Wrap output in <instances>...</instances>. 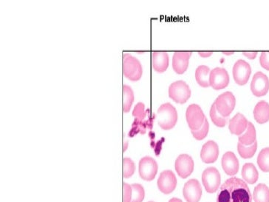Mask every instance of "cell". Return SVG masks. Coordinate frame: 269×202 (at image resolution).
Listing matches in <instances>:
<instances>
[{
	"instance_id": "1",
	"label": "cell",
	"mask_w": 269,
	"mask_h": 202,
	"mask_svg": "<svg viewBox=\"0 0 269 202\" xmlns=\"http://www.w3.org/2000/svg\"><path fill=\"white\" fill-rule=\"evenodd\" d=\"M217 202H252V195L245 182L233 177L226 180L220 187Z\"/></svg>"
},
{
	"instance_id": "2",
	"label": "cell",
	"mask_w": 269,
	"mask_h": 202,
	"mask_svg": "<svg viewBox=\"0 0 269 202\" xmlns=\"http://www.w3.org/2000/svg\"><path fill=\"white\" fill-rule=\"evenodd\" d=\"M176 108L170 103H164L157 111L158 124L162 129L169 131L174 128L178 122Z\"/></svg>"
},
{
	"instance_id": "3",
	"label": "cell",
	"mask_w": 269,
	"mask_h": 202,
	"mask_svg": "<svg viewBox=\"0 0 269 202\" xmlns=\"http://www.w3.org/2000/svg\"><path fill=\"white\" fill-rule=\"evenodd\" d=\"M123 73L125 77L130 81H139L142 78L143 69L140 62L129 54L123 56Z\"/></svg>"
},
{
	"instance_id": "4",
	"label": "cell",
	"mask_w": 269,
	"mask_h": 202,
	"mask_svg": "<svg viewBox=\"0 0 269 202\" xmlns=\"http://www.w3.org/2000/svg\"><path fill=\"white\" fill-rule=\"evenodd\" d=\"M169 97L177 103L184 104L190 98L191 90L188 84L184 81L172 83L169 87Z\"/></svg>"
},
{
	"instance_id": "5",
	"label": "cell",
	"mask_w": 269,
	"mask_h": 202,
	"mask_svg": "<svg viewBox=\"0 0 269 202\" xmlns=\"http://www.w3.org/2000/svg\"><path fill=\"white\" fill-rule=\"evenodd\" d=\"M186 119L191 131H197L204 123L206 117L203 110L198 105H189L186 111Z\"/></svg>"
},
{
	"instance_id": "6",
	"label": "cell",
	"mask_w": 269,
	"mask_h": 202,
	"mask_svg": "<svg viewBox=\"0 0 269 202\" xmlns=\"http://www.w3.org/2000/svg\"><path fill=\"white\" fill-rule=\"evenodd\" d=\"M202 182L209 193H214L218 190L221 182V177L215 167H208L202 174Z\"/></svg>"
},
{
	"instance_id": "7",
	"label": "cell",
	"mask_w": 269,
	"mask_h": 202,
	"mask_svg": "<svg viewBox=\"0 0 269 202\" xmlns=\"http://www.w3.org/2000/svg\"><path fill=\"white\" fill-rule=\"evenodd\" d=\"M215 104L217 111L223 117H229L235 108V96L231 92H226L217 97Z\"/></svg>"
},
{
	"instance_id": "8",
	"label": "cell",
	"mask_w": 269,
	"mask_h": 202,
	"mask_svg": "<svg viewBox=\"0 0 269 202\" xmlns=\"http://www.w3.org/2000/svg\"><path fill=\"white\" fill-rule=\"evenodd\" d=\"M158 164L154 159L145 156L139 161V174L145 181H153L157 174Z\"/></svg>"
},
{
	"instance_id": "9",
	"label": "cell",
	"mask_w": 269,
	"mask_h": 202,
	"mask_svg": "<svg viewBox=\"0 0 269 202\" xmlns=\"http://www.w3.org/2000/svg\"><path fill=\"white\" fill-rule=\"evenodd\" d=\"M233 77L238 85L243 86L248 83L251 75V65L243 59H239L233 67Z\"/></svg>"
},
{
	"instance_id": "10",
	"label": "cell",
	"mask_w": 269,
	"mask_h": 202,
	"mask_svg": "<svg viewBox=\"0 0 269 202\" xmlns=\"http://www.w3.org/2000/svg\"><path fill=\"white\" fill-rule=\"evenodd\" d=\"M230 78L227 70L223 67H215L209 76L210 86L215 90H223L229 85Z\"/></svg>"
},
{
	"instance_id": "11",
	"label": "cell",
	"mask_w": 269,
	"mask_h": 202,
	"mask_svg": "<svg viewBox=\"0 0 269 202\" xmlns=\"http://www.w3.org/2000/svg\"><path fill=\"white\" fill-rule=\"evenodd\" d=\"M251 90L256 97H262L267 95L269 91L268 76L262 72L256 73L251 81Z\"/></svg>"
},
{
	"instance_id": "12",
	"label": "cell",
	"mask_w": 269,
	"mask_h": 202,
	"mask_svg": "<svg viewBox=\"0 0 269 202\" xmlns=\"http://www.w3.org/2000/svg\"><path fill=\"white\" fill-rule=\"evenodd\" d=\"M158 188L162 193L168 195L175 190L177 186V178L171 170H165L161 173L157 181Z\"/></svg>"
},
{
	"instance_id": "13",
	"label": "cell",
	"mask_w": 269,
	"mask_h": 202,
	"mask_svg": "<svg viewBox=\"0 0 269 202\" xmlns=\"http://www.w3.org/2000/svg\"><path fill=\"white\" fill-rule=\"evenodd\" d=\"M175 168L181 178H188L194 170L193 159L189 155H180L175 161Z\"/></svg>"
},
{
	"instance_id": "14",
	"label": "cell",
	"mask_w": 269,
	"mask_h": 202,
	"mask_svg": "<svg viewBox=\"0 0 269 202\" xmlns=\"http://www.w3.org/2000/svg\"><path fill=\"white\" fill-rule=\"evenodd\" d=\"M202 193L201 184L196 179L189 180L183 189V195L187 202H199Z\"/></svg>"
},
{
	"instance_id": "15",
	"label": "cell",
	"mask_w": 269,
	"mask_h": 202,
	"mask_svg": "<svg viewBox=\"0 0 269 202\" xmlns=\"http://www.w3.org/2000/svg\"><path fill=\"white\" fill-rule=\"evenodd\" d=\"M191 51H176L173 56V69L177 74L185 73L189 66V59L192 56Z\"/></svg>"
},
{
	"instance_id": "16",
	"label": "cell",
	"mask_w": 269,
	"mask_h": 202,
	"mask_svg": "<svg viewBox=\"0 0 269 202\" xmlns=\"http://www.w3.org/2000/svg\"><path fill=\"white\" fill-rule=\"evenodd\" d=\"M218 145L214 141H208L202 147L201 159L206 164L215 162L219 156Z\"/></svg>"
},
{
	"instance_id": "17",
	"label": "cell",
	"mask_w": 269,
	"mask_h": 202,
	"mask_svg": "<svg viewBox=\"0 0 269 202\" xmlns=\"http://www.w3.org/2000/svg\"><path fill=\"white\" fill-rule=\"evenodd\" d=\"M239 160L233 152H226L222 158V167L225 173L229 175L237 174L239 171Z\"/></svg>"
},
{
	"instance_id": "18",
	"label": "cell",
	"mask_w": 269,
	"mask_h": 202,
	"mask_svg": "<svg viewBox=\"0 0 269 202\" xmlns=\"http://www.w3.org/2000/svg\"><path fill=\"white\" fill-rule=\"evenodd\" d=\"M248 120L245 116L240 113H237L233 118L229 120V128L230 132L232 134L240 136L245 132L248 128Z\"/></svg>"
},
{
	"instance_id": "19",
	"label": "cell",
	"mask_w": 269,
	"mask_h": 202,
	"mask_svg": "<svg viewBox=\"0 0 269 202\" xmlns=\"http://www.w3.org/2000/svg\"><path fill=\"white\" fill-rule=\"evenodd\" d=\"M152 66L157 73H164L169 66V55L164 51L152 53Z\"/></svg>"
},
{
	"instance_id": "20",
	"label": "cell",
	"mask_w": 269,
	"mask_h": 202,
	"mask_svg": "<svg viewBox=\"0 0 269 202\" xmlns=\"http://www.w3.org/2000/svg\"><path fill=\"white\" fill-rule=\"evenodd\" d=\"M254 117L259 124H265L269 121V103L260 101L254 109Z\"/></svg>"
},
{
	"instance_id": "21",
	"label": "cell",
	"mask_w": 269,
	"mask_h": 202,
	"mask_svg": "<svg viewBox=\"0 0 269 202\" xmlns=\"http://www.w3.org/2000/svg\"><path fill=\"white\" fill-rule=\"evenodd\" d=\"M210 72L209 67L206 65L198 66L195 70V79L201 87L206 88L210 86V82H209Z\"/></svg>"
},
{
	"instance_id": "22",
	"label": "cell",
	"mask_w": 269,
	"mask_h": 202,
	"mask_svg": "<svg viewBox=\"0 0 269 202\" xmlns=\"http://www.w3.org/2000/svg\"><path fill=\"white\" fill-rule=\"evenodd\" d=\"M242 176L248 184H254L259 178V173L254 164L247 163L242 167Z\"/></svg>"
},
{
	"instance_id": "23",
	"label": "cell",
	"mask_w": 269,
	"mask_h": 202,
	"mask_svg": "<svg viewBox=\"0 0 269 202\" xmlns=\"http://www.w3.org/2000/svg\"><path fill=\"white\" fill-rule=\"evenodd\" d=\"M238 139L239 142L246 146L252 145L256 142V129L252 122H248V128L243 134L239 136Z\"/></svg>"
},
{
	"instance_id": "24",
	"label": "cell",
	"mask_w": 269,
	"mask_h": 202,
	"mask_svg": "<svg viewBox=\"0 0 269 202\" xmlns=\"http://www.w3.org/2000/svg\"><path fill=\"white\" fill-rule=\"evenodd\" d=\"M256 150H257V142H254L252 145H242L239 142L237 145V150H238L239 154L243 159H251L255 155Z\"/></svg>"
},
{
	"instance_id": "25",
	"label": "cell",
	"mask_w": 269,
	"mask_h": 202,
	"mask_svg": "<svg viewBox=\"0 0 269 202\" xmlns=\"http://www.w3.org/2000/svg\"><path fill=\"white\" fill-rule=\"evenodd\" d=\"M123 109L124 112L127 113L130 111L134 100V92L129 86H123Z\"/></svg>"
},
{
	"instance_id": "26",
	"label": "cell",
	"mask_w": 269,
	"mask_h": 202,
	"mask_svg": "<svg viewBox=\"0 0 269 202\" xmlns=\"http://www.w3.org/2000/svg\"><path fill=\"white\" fill-rule=\"evenodd\" d=\"M254 200L255 202H269V188L265 184L256 186L254 191Z\"/></svg>"
},
{
	"instance_id": "27",
	"label": "cell",
	"mask_w": 269,
	"mask_h": 202,
	"mask_svg": "<svg viewBox=\"0 0 269 202\" xmlns=\"http://www.w3.org/2000/svg\"><path fill=\"white\" fill-rule=\"evenodd\" d=\"M210 114L211 120L212 122L219 128H223L226 126V124L228 122V117H224L217 111L216 108L215 103L212 105V107L210 108Z\"/></svg>"
},
{
	"instance_id": "28",
	"label": "cell",
	"mask_w": 269,
	"mask_h": 202,
	"mask_svg": "<svg viewBox=\"0 0 269 202\" xmlns=\"http://www.w3.org/2000/svg\"><path fill=\"white\" fill-rule=\"evenodd\" d=\"M257 164L262 171L265 173L269 172V148H265L261 150L258 155Z\"/></svg>"
},
{
	"instance_id": "29",
	"label": "cell",
	"mask_w": 269,
	"mask_h": 202,
	"mask_svg": "<svg viewBox=\"0 0 269 202\" xmlns=\"http://www.w3.org/2000/svg\"><path fill=\"white\" fill-rule=\"evenodd\" d=\"M123 177L125 178H129L132 177L136 170V165L132 159L129 158H124L123 161Z\"/></svg>"
},
{
	"instance_id": "30",
	"label": "cell",
	"mask_w": 269,
	"mask_h": 202,
	"mask_svg": "<svg viewBox=\"0 0 269 202\" xmlns=\"http://www.w3.org/2000/svg\"><path fill=\"white\" fill-rule=\"evenodd\" d=\"M132 195L131 202H142L145 198V189L141 184H132Z\"/></svg>"
},
{
	"instance_id": "31",
	"label": "cell",
	"mask_w": 269,
	"mask_h": 202,
	"mask_svg": "<svg viewBox=\"0 0 269 202\" xmlns=\"http://www.w3.org/2000/svg\"><path fill=\"white\" fill-rule=\"evenodd\" d=\"M209 122H208L207 119L206 118L204 123L202 125L201 128L200 129L197 130V131H192V134L197 140H203V139L206 137L208 134H209Z\"/></svg>"
},
{
	"instance_id": "32",
	"label": "cell",
	"mask_w": 269,
	"mask_h": 202,
	"mask_svg": "<svg viewBox=\"0 0 269 202\" xmlns=\"http://www.w3.org/2000/svg\"><path fill=\"white\" fill-rule=\"evenodd\" d=\"M132 115L136 117V120H142L145 118V105L142 103H139L134 108Z\"/></svg>"
},
{
	"instance_id": "33",
	"label": "cell",
	"mask_w": 269,
	"mask_h": 202,
	"mask_svg": "<svg viewBox=\"0 0 269 202\" xmlns=\"http://www.w3.org/2000/svg\"><path fill=\"white\" fill-rule=\"evenodd\" d=\"M132 195V186L126 183H123V202H131Z\"/></svg>"
},
{
	"instance_id": "34",
	"label": "cell",
	"mask_w": 269,
	"mask_h": 202,
	"mask_svg": "<svg viewBox=\"0 0 269 202\" xmlns=\"http://www.w3.org/2000/svg\"><path fill=\"white\" fill-rule=\"evenodd\" d=\"M261 66L269 71V51H263L259 58Z\"/></svg>"
},
{
	"instance_id": "35",
	"label": "cell",
	"mask_w": 269,
	"mask_h": 202,
	"mask_svg": "<svg viewBox=\"0 0 269 202\" xmlns=\"http://www.w3.org/2000/svg\"><path fill=\"white\" fill-rule=\"evenodd\" d=\"M242 54L246 56L248 59L254 60L257 56L258 52L257 51H244V52H242Z\"/></svg>"
},
{
	"instance_id": "36",
	"label": "cell",
	"mask_w": 269,
	"mask_h": 202,
	"mask_svg": "<svg viewBox=\"0 0 269 202\" xmlns=\"http://www.w3.org/2000/svg\"><path fill=\"white\" fill-rule=\"evenodd\" d=\"M198 54L203 58H207L213 54L212 51H198Z\"/></svg>"
},
{
	"instance_id": "37",
	"label": "cell",
	"mask_w": 269,
	"mask_h": 202,
	"mask_svg": "<svg viewBox=\"0 0 269 202\" xmlns=\"http://www.w3.org/2000/svg\"><path fill=\"white\" fill-rule=\"evenodd\" d=\"M223 54L227 55V56H230V55H232L234 54V51H223Z\"/></svg>"
},
{
	"instance_id": "38",
	"label": "cell",
	"mask_w": 269,
	"mask_h": 202,
	"mask_svg": "<svg viewBox=\"0 0 269 202\" xmlns=\"http://www.w3.org/2000/svg\"><path fill=\"white\" fill-rule=\"evenodd\" d=\"M169 202H183L181 200L178 199V198H172Z\"/></svg>"
},
{
	"instance_id": "39",
	"label": "cell",
	"mask_w": 269,
	"mask_h": 202,
	"mask_svg": "<svg viewBox=\"0 0 269 202\" xmlns=\"http://www.w3.org/2000/svg\"><path fill=\"white\" fill-rule=\"evenodd\" d=\"M149 202H153V201H149Z\"/></svg>"
}]
</instances>
